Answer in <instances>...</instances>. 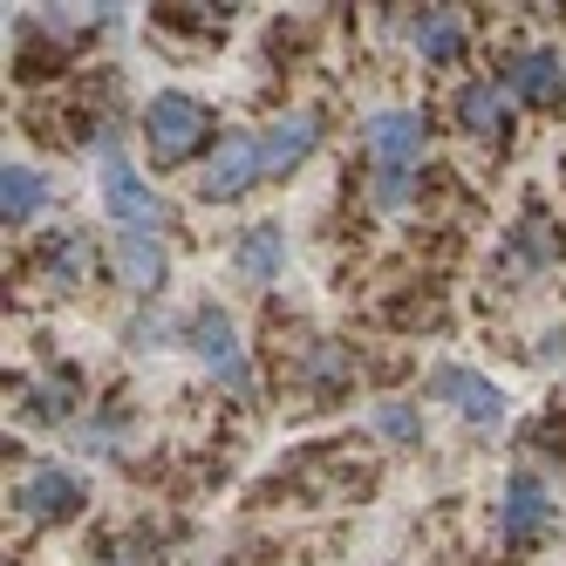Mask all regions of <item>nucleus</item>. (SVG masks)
<instances>
[{"instance_id":"412c9836","label":"nucleus","mask_w":566,"mask_h":566,"mask_svg":"<svg viewBox=\"0 0 566 566\" xmlns=\"http://www.w3.org/2000/svg\"><path fill=\"white\" fill-rule=\"evenodd\" d=\"M376 437L389 443H423V417H417V402H376Z\"/></svg>"},{"instance_id":"aec40b11","label":"nucleus","mask_w":566,"mask_h":566,"mask_svg":"<svg viewBox=\"0 0 566 566\" xmlns=\"http://www.w3.org/2000/svg\"><path fill=\"white\" fill-rule=\"evenodd\" d=\"M369 198H376V212H402L417 198V165H376Z\"/></svg>"},{"instance_id":"f257e3e1","label":"nucleus","mask_w":566,"mask_h":566,"mask_svg":"<svg viewBox=\"0 0 566 566\" xmlns=\"http://www.w3.org/2000/svg\"><path fill=\"white\" fill-rule=\"evenodd\" d=\"M137 130H144L150 165L157 171H178V165H191V157L212 144V109L198 103V96H185V90H165V96L144 103V124Z\"/></svg>"},{"instance_id":"6ab92c4d","label":"nucleus","mask_w":566,"mask_h":566,"mask_svg":"<svg viewBox=\"0 0 566 566\" xmlns=\"http://www.w3.org/2000/svg\"><path fill=\"white\" fill-rule=\"evenodd\" d=\"M124 342H130V348H165V342H185V321H171L165 307L150 301V307H137V314H130Z\"/></svg>"},{"instance_id":"dca6fc26","label":"nucleus","mask_w":566,"mask_h":566,"mask_svg":"<svg viewBox=\"0 0 566 566\" xmlns=\"http://www.w3.org/2000/svg\"><path fill=\"white\" fill-rule=\"evenodd\" d=\"M42 206H49V178L34 165H8V171H0V219H8V232L34 226Z\"/></svg>"},{"instance_id":"2eb2a0df","label":"nucleus","mask_w":566,"mask_h":566,"mask_svg":"<svg viewBox=\"0 0 566 566\" xmlns=\"http://www.w3.org/2000/svg\"><path fill=\"white\" fill-rule=\"evenodd\" d=\"M42 280L55 294H75L90 280V232H75V226H62V232H49V247H42Z\"/></svg>"},{"instance_id":"4be33fe9","label":"nucleus","mask_w":566,"mask_h":566,"mask_svg":"<svg viewBox=\"0 0 566 566\" xmlns=\"http://www.w3.org/2000/svg\"><path fill=\"white\" fill-rule=\"evenodd\" d=\"M512 260H518V266H553V260H559V239H553L539 219H525L518 239H512Z\"/></svg>"},{"instance_id":"6e6552de","label":"nucleus","mask_w":566,"mask_h":566,"mask_svg":"<svg viewBox=\"0 0 566 566\" xmlns=\"http://www.w3.org/2000/svg\"><path fill=\"white\" fill-rule=\"evenodd\" d=\"M321 109H280L273 124L260 130V165H266V178H294L307 157L321 150Z\"/></svg>"},{"instance_id":"0eeeda50","label":"nucleus","mask_w":566,"mask_h":566,"mask_svg":"<svg viewBox=\"0 0 566 566\" xmlns=\"http://www.w3.org/2000/svg\"><path fill=\"white\" fill-rule=\"evenodd\" d=\"M499 90L512 103H533V109L566 103V55L559 49H512L499 62Z\"/></svg>"},{"instance_id":"7ed1b4c3","label":"nucleus","mask_w":566,"mask_h":566,"mask_svg":"<svg viewBox=\"0 0 566 566\" xmlns=\"http://www.w3.org/2000/svg\"><path fill=\"white\" fill-rule=\"evenodd\" d=\"M96 191H103V212L124 226V232H144V239H165V226H171V206L150 191V178H137L124 157H109L103 165V178H96Z\"/></svg>"},{"instance_id":"20e7f679","label":"nucleus","mask_w":566,"mask_h":566,"mask_svg":"<svg viewBox=\"0 0 566 566\" xmlns=\"http://www.w3.org/2000/svg\"><path fill=\"white\" fill-rule=\"evenodd\" d=\"M260 178H266L260 137H253V130H226L219 150H212V165L198 171V198H206V206H232V198H247Z\"/></svg>"},{"instance_id":"f03ea898","label":"nucleus","mask_w":566,"mask_h":566,"mask_svg":"<svg viewBox=\"0 0 566 566\" xmlns=\"http://www.w3.org/2000/svg\"><path fill=\"white\" fill-rule=\"evenodd\" d=\"M185 348L212 369V382H226L232 396H253L260 382H253V361H247V342H239V321L219 307V301H206V307H191L185 314Z\"/></svg>"},{"instance_id":"a211bd4d","label":"nucleus","mask_w":566,"mask_h":566,"mask_svg":"<svg viewBox=\"0 0 566 566\" xmlns=\"http://www.w3.org/2000/svg\"><path fill=\"white\" fill-rule=\"evenodd\" d=\"M355 376V361L342 355V342H314L307 348V396H342Z\"/></svg>"},{"instance_id":"f3484780","label":"nucleus","mask_w":566,"mask_h":566,"mask_svg":"<svg viewBox=\"0 0 566 566\" xmlns=\"http://www.w3.org/2000/svg\"><path fill=\"white\" fill-rule=\"evenodd\" d=\"M75 389H83V382H75V369H69V376H49V382H34L28 402H21V417H28V423H69L75 402H83Z\"/></svg>"},{"instance_id":"9b49d317","label":"nucleus","mask_w":566,"mask_h":566,"mask_svg":"<svg viewBox=\"0 0 566 566\" xmlns=\"http://www.w3.org/2000/svg\"><path fill=\"white\" fill-rule=\"evenodd\" d=\"M232 273L247 280V287H273V280L287 273V232H280L273 219L247 226V232L232 239Z\"/></svg>"},{"instance_id":"4468645a","label":"nucleus","mask_w":566,"mask_h":566,"mask_svg":"<svg viewBox=\"0 0 566 566\" xmlns=\"http://www.w3.org/2000/svg\"><path fill=\"white\" fill-rule=\"evenodd\" d=\"M410 34H417L423 69H458V62H464V14H451V8H423V14L410 21Z\"/></svg>"},{"instance_id":"1a4fd4ad","label":"nucleus","mask_w":566,"mask_h":566,"mask_svg":"<svg viewBox=\"0 0 566 566\" xmlns=\"http://www.w3.org/2000/svg\"><path fill=\"white\" fill-rule=\"evenodd\" d=\"M14 505L28 512V518H42V525H62V518H75L90 505V484L75 478L69 464H34L21 484H14Z\"/></svg>"},{"instance_id":"5701e85b","label":"nucleus","mask_w":566,"mask_h":566,"mask_svg":"<svg viewBox=\"0 0 566 566\" xmlns=\"http://www.w3.org/2000/svg\"><path fill=\"white\" fill-rule=\"evenodd\" d=\"M553 355H566V328H553V335L539 342V361H553Z\"/></svg>"},{"instance_id":"9d476101","label":"nucleus","mask_w":566,"mask_h":566,"mask_svg":"<svg viewBox=\"0 0 566 566\" xmlns=\"http://www.w3.org/2000/svg\"><path fill=\"white\" fill-rule=\"evenodd\" d=\"M116 273H124V287L150 307L157 294H165V280H171V253H165V239L116 232Z\"/></svg>"},{"instance_id":"ddd939ff","label":"nucleus","mask_w":566,"mask_h":566,"mask_svg":"<svg viewBox=\"0 0 566 566\" xmlns=\"http://www.w3.org/2000/svg\"><path fill=\"white\" fill-rule=\"evenodd\" d=\"M361 137H369L376 165H417L423 157V116L417 109H376L369 124H361Z\"/></svg>"},{"instance_id":"f8f14e48","label":"nucleus","mask_w":566,"mask_h":566,"mask_svg":"<svg viewBox=\"0 0 566 566\" xmlns=\"http://www.w3.org/2000/svg\"><path fill=\"white\" fill-rule=\"evenodd\" d=\"M451 116H458V130H464V137L499 144V137L512 130V96H505L499 83H464V90L451 96Z\"/></svg>"},{"instance_id":"39448f33","label":"nucleus","mask_w":566,"mask_h":566,"mask_svg":"<svg viewBox=\"0 0 566 566\" xmlns=\"http://www.w3.org/2000/svg\"><path fill=\"white\" fill-rule=\"evenodd\" d=\"M430 396H443V402H451L464 423H478V430H499V423L512 417V396H505L492 376L464 369V361H443V369L430 376Z\"/></svg>"},{"instance_id":"423d86ee","label":"nucleus","mask_w":566,"mask_h":566,"mask_svg":"<svg viewBox=\"0 0 566 566\" xmlns=\"http://www.w3.org/2000/svg\"><path fill=\"white\" fill-rule=\"evenodd\" d=\"M553 518H559V505H553V492H546V478H539V471H512L505 492H499V533H505V546L546 539Z\"/></svg>"}]
</instances>
